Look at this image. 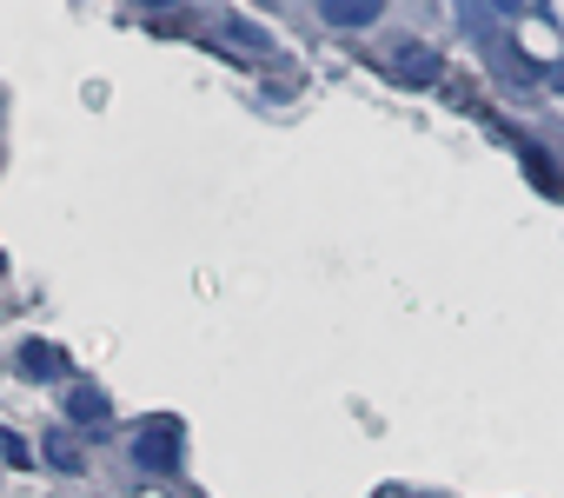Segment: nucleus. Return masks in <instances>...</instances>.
I'll return each instance as SVG.
<instances>
[{
	"label": "nucleus",
	"instance_id": "f257e3e1",
	"mask_svg": "<svg viewBox=\"0 0 564 498\" xmlns=\"http://www.w3.org/2000/svg\"><path fill=\"white\" fill-rule=\"evenodd\" d=\"M180 452H186V425H180V419H147V432L133 439V465H140L147 478L180 472Z\"/></svg>",
	"mask_w": 564,
	"mask_h": 498
},
{
	"label": "nucleus",
	"instance_id": "f03ea898",
	"mask_svg": "<svg viewBox=\"0 0 564 498\" xmlns=\"http://www.w3.org/2000/svg\"><path fill=\"white\" fill-rule=\"evenodd\" d=\"M386 74H392L399 87H438V80H445V61H438L425 41H399V47L386 54Z\"/></svg>",
	"mask_w": 564,
	"mask_h": 498
},
{
	"label": "nucleus",
	"instance_id": "7ed1b4c3",
	"mask_svg": "<svg viewBox=\"0 0 564 498\" xmlns=\"http://www.w3.org/2000/svg\"><path fill=\"white\" fill-rule=\"evenodd\" d=\"M379 14H386V0H319V21L339 28V34H359V28H372Z\"/></svg>",
	"mask_w": 564,
	"mask_h": 498
},
{
	"label": "nucleus",
	"instance_id": "20e7f679",
	"mask_svg": "<svg viewBox=\"0 0 564 498\" xmlns=\"http://www.w3.org/2000/svg\"><path fill=\"white\" fill-rule=\"evenodd\" d=\"M67 419L87 425V432H100V425L113 419V399H107L100 386H74V392H67Z\"/></svg>",
	"mask_w": 564,
	"mask_h": 498
},
{
	"label": "nucleus",
	"instance_id": "39448f33",
	"mask_svg": "<svg viewBox=\"0 0 564 498\" xmlns=\"http://www.w3.org/2000/svg\"><path fill=\"white\" fill-rule=\"evenodd\" d=\"M14 366H21L28 379H61V372H67V353L47 346V339H28V346L14 353Z\"/></svg>",
	"mask_w": 564,
	"mask_h": 498
},
{
	"label": "nucleus",
	"instance_id": "423d86ee",
	"mask_svg": "<svg viewBox=\"0 0 564 498\" xmlns=\"http://www.w3.org/2000/svg\"><path fill=\"white\" fill-rule=\"evenodd\" d=\"M219 41L239 47V61H265V54H272V34L252 28V21H219Z\"/></svg>",
	"mask_w": 564,
	"mask_h": 498
},
{
	"label": "nucleus",
	"instance_id": "0eeeda50",
	"mask_svg": "<svg viewBox=\"0 0 564 498\" xmlns=\"http://www.w3.org/2000/svg\"><path fill=\"white\" fill-rule=\"evenodd\" d=\"M518 153H524V166H531V180H538L544 193H557V173H551V153H544L538 140H518Z\"/></svg>",
	"mask_w": 564,
	"mask_h": 498
},
{
	"label": "nucleus",
	"instance_id": "6e6552de",
	"mask_svg": "<svg viewBox=\"0 0 564 498\" xmlns=\"http://www.w3.org/2000/svg\"><path fill=\"white\" fill-rule=\"evenodd\" d=\"M41 458H47V465H61V472H80V445H74L67 432H54V439L41 445Z\"/></svg>",
	"mask_w": 564,
	"mask_h": 498
},
{
	"label": "nucleus",
	"instance_id": "1a4fd4ad",
	"mask_svg": "<svg viewBox=\"0 0 564 498\" xmlns=\"http://www.w3.org/2000/svg\"><path fill=\"white\" fill-rule=\"evenodd\" d=\"M491 8H498V14H518V0H491Z\"/></svg>",
	"mask_w": 564,
	"mask_h": 498
},
{
	"label": "nucleus",
	"instance_id": "9d476101",
	"mask_svg": "<svg viewBox=\"0 0 564 498\" xmlns=\"http://www.w3.org/2000/svg\"><path fill=\"white\" fill-rule=\"evenodd\" d=\"M140 8H180V0H140Z\"/></svg>",
	"mask_w": 564,
	"mask_h": 498
}]
</instances>
